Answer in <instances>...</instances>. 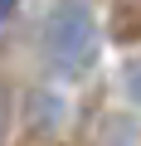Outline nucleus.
<instances>
[{"mask_svg":"<svg viewBox=\"0 0 141 146\" xmlns=\"http://www.w3.org/2000/svg\"><path fill=\"white\" fill-rule=\"evenodd\" d=\"M15 5H20V0H0V20H10V15H15Z\"/></svg>","mask_w":141,"mask_h":146,"instance_id":"f03ea898","label":"nucleus"},{"mask_svg":"<svg viewBox=\"0 0 141 146\" xmlns=\"http://www.w3.org/2000/svg\"><path fill=\"white\" fill-rule=\"evenodd\" d=\"M0 127H5V98H0Z\"/></svg>","mask_w":141,"mask_h":146,"instance_id":"7ed1b4c3","label":"nucleus"},{"mask_svg":"<svg viewBox=\"0 0 141 146\" xmlns=\"http://www.w3.org/2000/svg\"><path fill=\"white\" fill-rule=\"evenodd\" d=\"M44 58L58 78H83L102 54V29L88 0H58L44 15Z\"/></svg>","mask_w":141,"mask_h":146,"instance_id":"f257e3e1","label":"nucleus"}]
</instances>
